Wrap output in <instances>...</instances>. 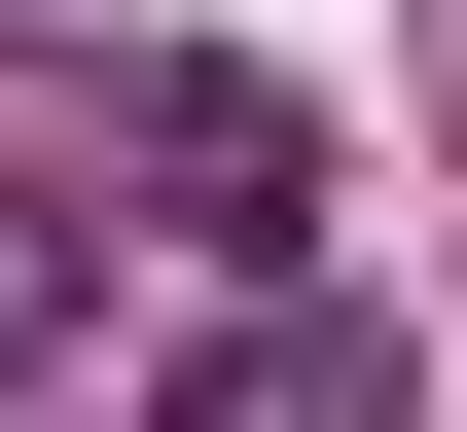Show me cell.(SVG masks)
Here are the masks:
<instances>
[{
    "mask_svg": "<svg viewBox=\"0 0 467 432\" xmlns=\"http://www.w3.org/2000/svg\"><path fill=\"white\" fill-rule=\"evenodd\" d=\"M144 181H180L216 289H288V252H324V109H288V72H144Z\"/></svg>",
    "mask_w": 467,
    "mask_h": 432,
    "instance_id": "6da1fadb",
    "label": "cell"
},
{
    "mask_svg": "<svg viewBox=\"0 0 467 432\" xmlns=\"http://www.w3.org/2000/svg\"><path fill=\"white\" fill-rule=\"evenodd\" d=\"M144 432H431V361H396L359 289H252V324H216V361H180Z\"/></svg>",
    "mask_w": 467,
    "mask_h": 432,
    "instance_id": "7a4b0ae2",
    "label": "cell"
},
{
    "mask_svg": "<svg viewBox=\"0 0 467 432\" xmlns=\"http://www.w3.org/2000/svg\"><path fill=\"white\" fill-rule=\"evenodd\" d=\"M72 324H109V216H36V181H0V396H36Z\"/></svg>",
    "mask_w": 467,
    "mask_h": 432,
    "instance_id": "3957f363",
    "label": "cell"
}]
</instances>
